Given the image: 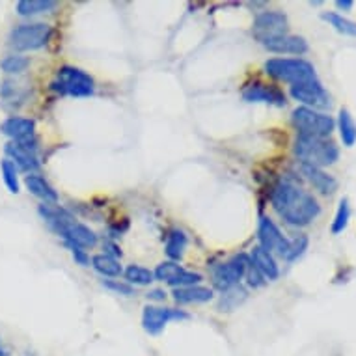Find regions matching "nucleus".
Instances as JSON below:
<instances>
[{
	"label": "nucleus",
	"instance_id": "26",
	"mask_svg": "<svg viewBox=\"0 0 356 356\" xmlns=\"http://www.w3.org/2000/svg\"><path fill=\"white\" fill-rule=\"evenodd\" d=\"M123 275H125L129 286H149L155 280V275L152 270L140 267V265H129Z\"/></svg>",
	"mask_w": 356,
	"mask_h": 356
},
{
	"label": "nucleus",
	"instance_id": "23",
	"mask_svg": "<svg viewBox=\"0 0 356 356\" xmlns=\"http://www.w3.org/2000/svg\"><path fill=\"white\" fill-rule=\"evenodd\" d=\"M56 8L54 0H21L17 2V13L23 17H32V15H40V13L53 12Z\"/></svg>",
	"mask_w": 356,
	"mask_h": 356
},
{
	"label": "nucleus",
	"instance_id": "22",
	"mask_svg": "<svg viewBox=\"0 0 356 356\" xmlns=\"http://www.w3.org/2000/svg\"><path fill=\"white\" fill-rule=\"evenodd\" d=\"M187 235L183 234L181 229H172L166 237V256L170 257V261H177L181 259L187 248Z\"/></svg>",
	"mask_w": 356,
	"mask_h": 356
},
{
	"label": "nucleus",
	"instance_id": "37",
	"mask_svg": "<svg viewBox=\"0 0 356 356\" xmlns=\"http://www.w3.org/2000/svg\"><path fill=\"white\" fill-rule=\"evenodd\" d=\"M147 298H149V300H164V298H166V293H164L163 289H153V291L147 293Z\"/></svg>",
	"mask_w": 356,
	"mask_h": 356
},
{
	"label": "nucleus",
	"instance_id": "33",
	"mask_svg": "<svg viewBox=\"0 0 356 356\" xmlns=\"http://www.w3.org/2000/svg\"><path fill=\"white\" fill-rule=\"evenodd\" d=\"M202 280H204V278H202V275H198V273H191V270L183 269L179 275L175 276L174 280L170 282V286L175 287V289H181V287L198 286Z\"/></svg>",
	"mask_w": 356,
	"mask_h": 356
},
{
	"label": "nucleus",
	"instance_id": "27",
	"mask_svg": "<svg viewBox=\"0 0 356 356\" xmlns=\"http://www.w3.org/2000/svg\"><path fill=\"white\" fill-rule=\"evenodd\" d=\"M246 300V289H243L241 286H235L228 291L222 293V298H220V306L218 308L222 312H232L234 308H237L239 304H243Z\"/></svg>",
	"mask_w": 356,
	"mask_h": 356
},
{
	"label": "nucleus",
	"instance_id": "4",
	"mask_svg": "<svg viewBox=\"0 0 356 356\" xmlns=\"http://www.w3.org/2000/svg\"><path fill=\"white\" fill-rule=\"evenodd\" d=\"M265 71L276 81L289 82L291 86L317 81L316 67L302 58H270L265 64Z\"/></svg>",
	"mask_w": 356,
	"mask_h": 356
},
{
	"label": "nucleus",
	"instance_id": "2",
	"mask_svg": "<svg viewBox=\"0 0 356 356\" xmlns=\"http://www.w3.org/2000/svg\"><path fill=\"white\" fill-rule=\"evenodd\" d=\"M40 215L51 226V229L65 241L67 246H79L84 250L97 245V235L94 234V229L88 228L86 224L76 220L75 216L58 205H40Z\"/></svg>",
	"mask_w": 356,
	"mask_h": 356
},
{
	"label": "nucleus",
	"instance_id": "6",
	"mask_svg": "<svg viewBox=\"0 0 356 356\" xmlns=\"http://www.w3.org/2000/svg\"><path fill=\"white\" fill-rule=\"evenodd\" d=\"M53 88L62 95H71V97H90L94 94V79L88 75L86 71L79 67L64 65L56 73V79L53 82Z\"/></svg>",
	"mask_w": 356,
	"mask_h": 356
},
{
	"label": "nucleus",
	"instance_id": "35",
	"mask_svg": "<svg viewBox=\"0 0 356 356\" xmlns=\"http://www.w3.org/2000/svg\"><path fill=\"white\" fill-rule=\"evenodd\" d=\"M246 278H248V286L252 287H261L263 284H265V278H263L259 273H257L254 267H252V263H250V267H248V270H246Z\"/></svg>",
	"mask_w": 356,
	"mask_h": 356
},
{
	"label": "nucleus",
	"instance_id": "5",
	"mask_svg": "<svg viewBox=\"0 0 356 356\" xmlns=\"http://www.w3.org/2000/svg\"><path fill=\"white\" fill-rule=\"evenodd\" d=\"M293 127L297 129L300 136H319V138H328L330 133L336 127V122L332 118L317 112L314 108L298 106L291 114Z\"/></svg>",
	"mask_w": 356,
	"mask_h": 356
},
{
	"label": "nucleus",
	"instance_id": "29",
	"mask_svg": "<svg viewBox=\"0 0 356 356\" xmlns=\"http://www.w3.org/2000/svg\"><path fill=\"white\" fill-rule=\"evenodd\" d=\"M0 172H2V179L6 183L8 191L13 194H19L17 166H15L10 159H4V161L0 163Z\"/></svg>",
	"mask_w": 356,
	"mask_h": 356
},
{
	"label": "nucleus",
	"instance_id": "34",
	"mask_svg": "<svg viewBox=\"0 0 356 356\" xmlns=\"http://www.w3.org/2000/svg\"><path fill=\"white\" fill-rule=\"evenodd\" d=\"M103 286H105L106 289H111V291L120 293V295H125V297H129V295H133V293H135L133 286H129V284H125V282L105 280L103 282Z\"/></svg>",
	"mask_w": 356,
	"mask_h": 356
},
{
	"label": "nucleus",
	"instance_id": "17",
	"mask_svg": "<svg viewBox=\"0 0 356 356\" xmlns=\"http://www.w3.org/2000/svg\"><path fill=\"white\" fill-rule=\"evenodd\" d=\"M300 172L308 179V183L312 187L316 188L317 193L325 194V196H330L338 191V181L336 177L330 175L328 172H325L323 168H317V166H309V164H300Z\"/></svg>",
	"mask_w": 356,
	"mask_h": 356
},
{
	"label": "nucleus",
	"instance_id": "14",
	"mask_svg": "<svg viewBox=\"0 0 356 356\" xmlns=\"http://www.w3.org/2000/svg\"><path fill=\"white\" fill-rule=\"evenodd\" d=\"M0 133L12 138V142H32L35 140V122L30 118L12 116L2 122Z\"/></svg>",
	"mask_w": 356,
	"mask_h": 356
},
{
	"label": "nucleus",
	"instance_id": "25",
	"mask_svg": "<svg viewBox=\"0 0 356 356\" xmlns=\"http://www.w3.org/2000/svg\"><path fill=\"white\" fill-rule=\"evenodd\" d=\"M323 21H327L330 26H332L336 32L343 35H350V38H356V23L355 21H350V19L343 17V15H339L336 12H325L321 15Z\"/></svg>",
	"mask_w": 356,
	"mask_h": 356
},
{
	"label": "nucleus",
	"instance_id": "38",
	"mask_svg": "<svg viewBox=\"0 0 356 356\" xmlns=\"http://www.w3.org/2000/svg\"><path fill=\"white\" fill-rule=\"evenodd\" d=\"M336 6H338L339 10L349 12V10H353V6H355V2H353V0H336Z\"/></svg>",
	"mask_w": 356,
	"mask_h": 356
},
{
	"label": "nucleus",
	"instance_id": "15",
	"mask_svg": "<svg viewBox=\"0 0 356 356\" xmlns=\"http://www.w3.org/2000/svg\"><path fill=\"white\" fill-rule=\"evenodd\" d=\"M243 99L248 103H270V105L284 106L286 105V95L278 88L267 86V84H250L243 90Z\"/></svg>",
	"mask_w": 356,
	"mask_h": 356
},
{
	"label": "nucleus",
	"instance_id": "10",
	"mask_svg": "<svg viewBox=\"0 0 356 356\" xmlns=\"http://www.w3.org/2000/svg\"><path fill=\"white\" fill-rule=\"evenodd\" d=\"M188 319V314L181 309L164 308V306H146L144 314H142V327L147 334L157 336L164 330V327L170 321H185Z\"/></svg>",
	"mask_w": 356,
	"mask_h": 356
},
{
	"label": "nucleus",
	"instance_id": "39",
	"mask_svg": "<svg viewBox=\"0 0 356 356\" xmlns=\"http://www.w3.org/2000/svg\"><path fill=\"white\" fill-rule=\"evenodd\" d=\"M0 356H10V350L2 345V341H0Z\"/></svg>",
	"mask_w": 356,
	"mask_h": 356
},
{
	"label": "nucleus",
	"instance_id": "13",
	"mask_svg": "<svg viewBox=\"0 0 356 356\" xmlns=\"http://www.w3.org/2000/svg\"><path fill=\"white\" fill-rule=\"evenodd\" d=\"M35 140L32 142H8L4 152H6L8 159L12 161L17 168L23 172H35L40 168V159L35 155Z\"/></svg>",
	"mask_w": 356,
	"mask_h": 356
},
{
	"label": "nucleus",
	"instance_id": "1",
	"mask_svg": "<svg viewBox=\"0 0 356 356\" xmlns=\"http://www.w3.org/2000/svg\"><path fill=\"white\" fill-rule=\"evenodd\" d=\"M273 209L295 228H304L321 215V205L314 194L291 181H280L270 194Z\"/></svg>",
	"mask_w": 356,
	"mask_h": 356
},
{
	"label": "nucleus",
	"instance_id": "7",
	"mask_svg": "<svg viewBox=\"0 0 356 356\" xmlns=\"http://www.w3.org/2000/svg\"><path fill=\"white\" fill-rule=\"evenodd\" d=\"M51 34L53 30L45 23L19 24L10 32V45L15 51H38L47 45Z\"/></svg>",
	"mask_w": 356,
	"mask_h": 356
},
{
	"label": "nucleus",
	"instance_id": "32",
	"mask_svg": "<svg viewBox=\"0 0 356 356\" xmlns=\"http://www.w3.org/2000/svg\"><path fill=\"white\" fill-rule=\"evenodd\" d=\"M308 245H309V239L306 235H297L295 239H289V250L286 254V261H295L298 257L302 256L304 252L308 250Z\"/></svg>",
	"mask_w": 356,
	"mask_h": 356
},
{
	"label": "nucleus",
	"instance_id": "12",
	"mask_svg": "<svg viewBox=\"0 0 356 356\" xmlns=\"http://www.w3.org/2000/svg\"><path fill=\"white\" fill-rule=\"evenodd\" d=\"M257 239H259V246H261L263 250L270 252V254L275 252L278 256L286 257L287 250H289V239L282 235L280 228L270 220L269 216H261L259 218Z\"/></svg>",
	"mask_w": 356,
	"mask_h": 356
},
{
	"label": "nucleus",
	"instance_id": "30",
	"mask_svg": "<svg viewBox=\"0 0 356 356\" xmlns=\"http://www.w3.org/2000/svg\"><path fill=\"white\" fill-rule=\"evenodd\" d=\"M349 218H350L349 200L343 198L341 202H339L338 211H336V216H334V220H332V234L334 235L341 234V232L349 226Z\"/></svg>",
	"mask_w": 356,
	"mask_h": 356
},
{
	"label": "nucleus",
	"instance_id": "24",
	"mask_svg": "<svg viewBox=\"0 0 356 356\" xmlns=\"http://www.w3.org/2000/svg\"><path fill=\"white\" fill-rule=\"evenodd\" d=\"M92 267H94L99 275L106 276V278H116L123 273L122 265L116 257L106 256V254H99V256L92 257Z\"/></svg>",
	"mask_w": 356,
	"mask_h": 356
},
{
	"label": "nucleus",
	"instance_id": "18",
	"mask_svg": "<svg viewBox=\"0 0 356 356\" xmlns=\"http://www.w3.org/2000/svg\"><path fill=\"white\" fill-rule=\"evenodd\" d=\"M250 263L252 267H254L265 280H276V278L280 276V269H278V265H276L273 254L267 250H263L259 245L252 248Z\"/></svg>",
	"mask_w": 356,
	"mask_h": 356
},
{
	"label": "nucleus",
	"instance_id": "16",
	"mask_svg": "<svg viewBox=\"0 0 356 356\" xmlns=\"http://www.w3.org/2000/svg\"><path fill=\"white\" fill-rule=\"evenodd\" d=\"M263 47L269 49L270 53L278 54H306L308 53V41L300 38V35H280V38H273V40L263 41Z\"/></svg>",
	"mask_w": 356,
	"mask_h": 356
},
{
	"label": "nucleus",
	"instance_id": "11",
	"mask_svg": "<svg viewBox=\"0 0 356 356\" xmlns=\"http://www.w3.org/2000/svg\"><path fill=\"white\" fill-rule=\"evenodd\" d=\"M289 94L295 101L302 103L306 108H328L330 106V95L328 92L323 88V84L317 81L306 82V84H297V86H291Z\"/></svg>",
	"mask_w": 356,
	"mask_h": 356
},
{
	"label": "nucleus",
	"instance_id": "21",
	"mask_svg": "<svg viewBox=\"0 0 356 356\" xmlns=\"http://www.w3.org/2000/svg\"><path fill=\"white\" fill-rule=\"evenodd\" d=\"M338 129L341 142L345 147H353L356 144V122L355 118L350 116L347 108H341L338 116Z\"/></svg>",
	"mask_w": 356,
	"mask_h": 356
},
{
	"label": "nucleus",
	"instance_id": "28",
	"mask_svg": "<svg viewBox=\"0 0 356 356\" xmlns=\"http://www.w3.org/2000/svg\"><path fill=\"white\" fill-rule=\"evenodd\" d=\"M30 58L26 56H21V54H12V56H6V58L0 62V67L8 75H19L23 71L29 70Z\"/></svg>",
	"mask_w": 356,
	"mask_h": 356
},
{
	"label": "nucleus",
	"instance_id": "8",
	"mask_svg": "<svg viewBox=\"0 0 356 356\" xmlns=\"http://www.w3.org/2000/svg\"><path fill=\"white\" fill-rule=\"evenodd\" d=\"M250 267V259L245 256V254H239V256L232 257L229 261L218 265L215 270H213V284H215L216 289H220L222 293L228 291L232 287L239 286L241 278L246 275V270Z\"/></svg>",
	"mask_w": 356,
	"mask_h": 356
},
{
	"label": "nucleus",
	"instance_id": "3",
	"mask_svg": "<svg viewBox=\"0 0 356 356\" xmlns=\"http://www.w3.org/2000/svg\"><path fill=\"white\" fill-rule=\"evenodd\" d=\"M295 155L300 159V164L325 168L338 161L339 149L330 138L298 135L297 142H295Z\"/></svg>",
	"mask_w": 356,
	"mask_h": 356
},
{
	"label": "nucleus",
	"instance_id": "20",
	"mask_svg": "<svg viewBox=\"0 0 356 356\" xmlns=\"http://www.w3.org/2000/svg\"><path fill=\"white\" fill-rule=\"evenodd\" d=\"M213 298V289L202 286H193V287H181V289H175L174 291V300L177 304H202L209 302Z\"/></svg>",
	"mask_w": 356,
	"mask_h": 356
},
{
	"label": "nucleus",
	"instance_id": "31",
	"mask_svg": "<svg viewBox=\"0 0 356 356\" xmlns=\"http://www.w3.org/2000/svg\"><path fill=\"white\" fill-rule=\"evenodd\" d=\"M183 270L181 265H177L175 261H163L161 265H159L157 269H155V278L161 282H166V284H170V282L174 280L175 276L179 275Z\"/></svg>",
	"mask_w": 356,
	"mask_h": 356
},
{
	"label": "nucleus",
	"instance_id": "36",
	"mask_svg": "<svg viewBox=\"0 0 356 356\" xmlns=\"http://www.w3.org/2000/svg\"><path fill=\"white\" fill-rule=\"evenodd\" d=\"M71 254H73V259H75V263H79V265H82V267H86L88 263H90V257H88V254L82 248H79V246H70Z\"/></svg>",
	"mask_w": 356,
	"mask_h": 356
},
{
	"label": "nucleus",
	"instance_id": "19",
	"mask_svg": "<svg viewBox=\"0 0 356 356\" xmlns=\"http://www.w3.org/2000/svg\"><path fill=\"white\" fill-rule=\"evenodd\" d=\"M24 185L30 191V194H34L38 198H41L45 204H56L58 202V193L54 191L49 181H45V177H41L38 174H29L24 177Z\"/></svg>",
	"mask_w": 356,
	"mask_h": 356
},
{
	"label": "nucleus",
	"instance_id": "9",
	"mask_svg": "<svg viewBox=\"0 0 356 356\" xmlns=\"http://www.w3.org/2000/svg\"><path fill=\"white\" fill-rule=\"evenodd\" d=\"M252 34L257 41H267L287 34V15L278 10L259 13L252 26Z\"/></svg>",
	"mask_w": 356,
	"mask_h": 356
}]
</instances>
